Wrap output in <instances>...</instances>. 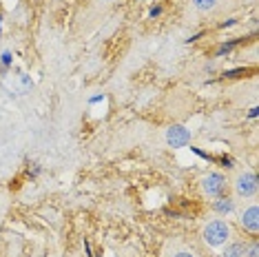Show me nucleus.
Segmentation results:
<instances>
[{
  "label": "nucleus",
  "instance_id": "f257e3e1",
  "mask_svg": "<svg viewBox=\"0 0 259 257\" xmlns=\"http://www.w3.org/2000/svg\"><path fill=\"white\" fill-rule=\"evenodd\" d=\"M202 237L210 248H222L224 244L233 239V229L226 220H210L208 224L204 226Z\"/></svg>",
  "mask_w": 259,
  "mask_h": 257
},
{
  "label": "nucleus",
  "instance_id": "f03ea898",
  "mask_svg": "<svg viewBox=\"0 0 259 257\" xmlns=\"http://www.w3.org/2000/svg\"><path fill=\"white\" fill-rule=\"evenodd\" d=\"M233 189H235V195L239 200H250V197L257 195V189H259V182H257V175L252 171H241L233 182Z\"/></svg>",
  "mask_w": 259,
  "mask_h": 257
},
{
  "label": "nucleus",
  "instance_id": "7ed1b4c3",
  "mask_svg": "<svg viewBox=\"0 0 259 257\" xmlns=\"http://www.w3.org/2000/svg\"><path fill=\"white\" fill-rule=\"evenodd\" d=\"M228 189V180H226V175L220 173V171H210V173H206L204 178H202V191H204V195H208V197H222L224 193H226Z\"/></svg>",
  "mask_w": 259,
  "mask_h": 257
},
{
  "label": "nucleus",
  "instance_id": "20e7f679",
  "mask_svg": "<svg viewBox=\"0 0 259 257\" xmlns=\"http://www.w3.org/2000/svg\"><path fill=\"white\" fill-rule=\"evenodd\" d=\"M239 226L250 235H257L259 233V208L257 204H250L244 211H239Z\"/></svg>",
  "mask_w": 259,
  "mask_h": 257
},
{
  "label": "nucleus",
  "instance_id": "39448f33",
  "mask_svg": "<svg viewBox=\"0 0 259 257\" xmlns=\"http://www.w3.org/2000/svg\"><path fill=\"white\" fill-rule=\"evenodd\" d=\"M191 131L182 124H173L166 128V144L173 149H184L188 142H191Z\"/></svg>",
  "mask_w": 259,
  "mask_h": 257
},
{
  "label": "nucleus",
  "instance_id": "423d86ee",
  "mask_svg": "<svg viewBox=\"0 0 259 257\" xmlns=\"http://www.w3.org/2000/svg\"><path fill=\"white\" fill-rule=\"evenodd\" d=\"M222 257H246V242H239V239L226 242L222 250Z\"/></svg>",
  "mask_w": 259,
  "mask_h": 257
},
{
  "label": "nucleus",
  "instance_id": "0eeeda50",
  "mask_svg": "<svg viewBox=\"0 0 259 257\" xmlns=\"http://www.w3.org/2000/svg\"><path fill=\"white\" fill-rule=\"evenodd\" d=\"M213 211L220 213V215H231L235 211V200L228 195H222V197H215L213 202Z\"/></svg>",
  "mask_w": 259,
  "mask_h": 257
},
{
  "label": "nucleus",
  "instance_id": "6e6552de",
  "mask_svg": "<svg viewBox=\"0 0 259 257\" xmlns=\"http://www.w3.org/2000/svg\"><path fill=\"white\" fill-rule=\"evenodd\" d=\"M193 9L199 11V14H210L220 7V0H191Z\"/></svg>",
  "mask_w": 259,
  "mask_h": 257
},
{
  "label": "nucleus",
  "instance_id": "1a4fd4ad",
  "mask_svg": "<svg viewBox=\"0 0 259 257\" xmlns=\"http://www.w3.org/2000/svg\"><path fill=\"white\" fill-rule=\"evenodd\" d=\"M246 257H259V246H257V242L246 244Z\"/></svg>",
  "mask_w": 259,
  "mask_h": 257
},
{
  "label": "nucleus",
  "instance_id": "9d476101",
  "mask_svg": "<svg viewBox=\"0 0 259 257\" xmlns=\"http://www.w3.org/2000/svg\"><path fill=\"white\" fill-rule=\"evenodd\" d=\"M173 257H195V255H193L191 250H178V253H175Z\"/></svg>",
  "mask_w": 259,
  "mask_h": 257
},
{
  "label": "nucleus",
  "instance_id": "9b49d317",
  "mask_svg": "<svg viewBox=\"0 0 259 257\" xmlns=\"http://www.w3.org/2000/svg\"><path fill=\"white\" fill-rule=\"evenodd\" d=\"M100 3H111V0H100Z\"/></svg>",
  "mask_w": 259,
  "mask_h": 257
}]
</instances>
